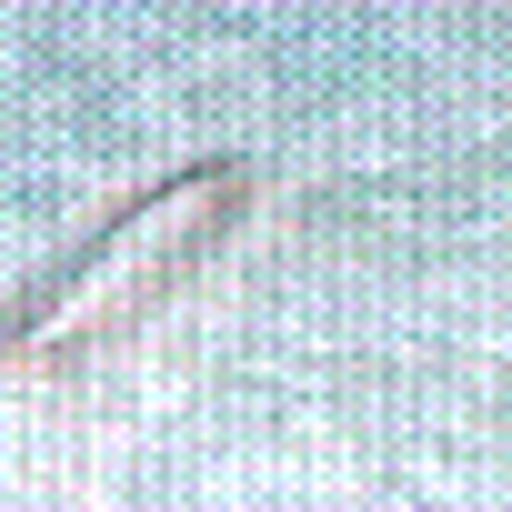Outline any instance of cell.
Instances as JSON below:
<instances>
[{
	"mask_svg": "<svg viewBox=\"0 0 512 512\" xmlns=\"http://www.w3.org/2000/svg\"><path fill=\"white\" fill-rule=\"evenodd\" d=\"M191 181H201V161H191V171H171V181H151V191H131V211H111L91 241H71L61 262H51V272H41L11 312H0V362H21V352L51 332V312H71V302H81V282L111 262L121 241H141L171 201H191ZM241 191H251V171H241V181H221V191H211V201H201V211H191V221L151 251V262H141V282H131V292H121V312H111V342H121V332H141V322H151V312H161V302H171V292L211 262V241H231V231H241Z\"/></svg>",
	"mask_w": 512,
	"mask_h": 512,
	"instance_id": "1",
	"label": "cell"
}]
</instances>
